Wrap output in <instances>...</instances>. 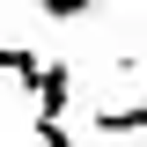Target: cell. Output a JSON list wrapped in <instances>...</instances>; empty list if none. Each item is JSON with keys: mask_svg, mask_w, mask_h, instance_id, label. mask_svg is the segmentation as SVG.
Here are the masks:
<instances>
[{"mask_svg": "<svg viewBox=\"0 0 147 147\" xmlns=\"http://www.w3.org/2000/svg\"><path fill=\"white\" fill-rule=\"evenodd\" d=\"M44 66H52V59H37V52H22V44H0V74H7V81H22V88H44Z\"/></svg>", "mask_w": 147, "mask_h": 147, "instance_id": "obj_1", "label": "cell"}, {"mask_svg": "<svg viewBox=\"0 0 147 147\" xmlns=\"http://www.w3.org/2000/svg\"><path fill=\"white\" fill-rule=\"evenodd\" d=\"M88 132H103V140H125V132H147V103H118V110H96Z\"/></svg>", "mask_w": 147, "mask_h": 147, "instance_id": "obj_2", "label": "cell"}]
</instances>
